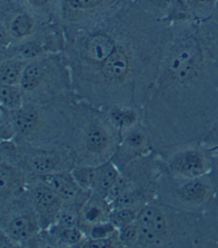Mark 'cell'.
<instances>
[{"label":"cell","mask_w":218,"mask_h":248,"mask_svg":"<svg viewBox=\"0 0 218 248\" xmlns=\"http://www.w3.org/2000/svg\"><path fill=\"white\" fill-rule=\"evenodd\" d=\"M170 26L159 76L141 111L162 157L199 144L218 118V12Z\"/></svg>","instance_id":"1"},{"label":"cell","mask_w":218,"mask_h":248,"mask_svg":"<svg viewBox=\"0 0 218 248\" xmlns=\"http://www.w3.org/2000/svg\"><path fill=\"white\" fill-rule=\"evenodd\" d=\"M171 37L168 21L157 20L133 1L117 47L101 65L73 81L77 100L101 109L142 111Z\"/></svg>","instance_id":"2"},{"label":"cell","mask_w":218,"mask_h":248,"mask_svg":"<svg viewBox=\"0 0 218 248\" xmlns=\"http://www.w3.org/2000/svg\"><path fill=\"white\" fill-rule=\"evenodd\" d=\"M139 247H216L203 214L180 209L159 200L141 208L137 218Z\"/></svg>","instance_id":"3"},{"label":"cell","mask_w":218,"mask_h":248,"mask_svg":"<svg viewBox=\"0 0 218 248\" xmlns=\"http://www.w3.org/2000/svg\"><path fill=\"white\" fill-rule=\"evenodd\" d=\"M120 142V132L108 113L77 100L73 105L67 149L75 165L98 166L112 160Z\"/></svg>","instance_id":"4"},{"label":"cell","mask_w":218,"mask_h":248,"mask_svg":"<svg viewBox=\"0 0 218 248\" xmlns=\"http://www.w3.org/2000/svg\"><path fill=\"white\" fill-rule=\"evenodd\" d=\"M74 102H25L17 111H7L16 129L12 141L22 148H67Z\"/></svg>","instance_id":"5"},{"label":"cell","mask_w":218,"mask_h":248,"mask_svg":"<svg viewBox=\"0 0 218 248\" xmlns=\"http://www.w3.org/2000/svg\"><path fill=\"white\" fill-rule=\"evenodd\" d=\"M129 3L66 41L63 54L71 68L73 81L97 70L111 56L122 33Z\"/></svg>","instance_id":"6"},{"label":"cell","mask_w":218,"mask_h":248,"mask_svg":"<svg viewBox=\"0 0 218 248\" xmlns=\"http://www.w3.org/2000/svg\"><path fill=\"white\" fill-rule=\"evenodd\" d=\"M20 86L25 102L77 100L71 68L63 52L48 53L30 61Z\"/></svg>","instance_id":"7"},{"label":"cell","mask_w":218,"mask_h":248,"mask_svg":"<svg viewBox=\"0 0 218 248\" xmlns=\"http://www.w3.org/2000/svg\"><path fill=\"white\" fill-rule=\"evenodd\" d=\"M216 195L210 173L198 178H178L162 169L157 179L155 199L180 209L203 214Z\"/></svg>","instance_id":"8"},{"label":"cell","mask_w":218,"mask_h":248,"mask_svg":"<svg viewBox=\"0 0 218 248\" xmlns=\"http://www.w3.org/2000/svg\"><path fill=\"white\" fill-rule=\"evenodd\" d=\"M0 160L17 165L29 174L30 178L68 171L75 166L73 156L67 148H22L12 140L1 141Z\"/></svg>","instance_id":"9"},{"label":"cell","mask_w":218,"mask_h":248,"mask_svg":"<svg viewBox=\"0 0 218 248\" xmlns=\"http://www.w3.org/2000/svg\"><path fill=\"white\" fill-rule=\"evenodd\" d=\"M0 230L24 247H44L38 216L25 194L0 204Z\"/></svg>","instance_id":"10"},{"label":"cell","mask_w":218,"mask_h":248,"mask_svg":"<svg viewBox=\"0 0 218 248\" xmlns=\"http://www.w3.org/2000/svg\"><path fill=\"white\" fill-rule=\"evenodd\" d=\"M133 0H61L59 23L66 39L99 24Z\"/></svg>","instance_id":"11"},{"label":"cell","mask_w":218,"mask_h":248,"mask_svg":"<svg viewBox=\"0 0 218 248\" xmlns=\"http://www.w3.org/2000/svg\"><path fill=\"white\" fill-rule=\"evenodd\" d=\"M47 25L24 0H0V48L34 37Z\"/></svg>","instance_id":"12"},{"label":"cell","mask_w":218,"mask_h":248,"mask_svg":"<svg viewBox=\"0 0 218 248\" xmlns=\"http://www.w3.org/2000/svg\"><path fill=\"white\" fill-rule=\"evenodd\" d=\"M66 41L61 25L49 24L34 37L6 48H0V58H16L30 62L48 53L63 52Z\"/></svg>","instance_id":"13"},{"label":"cell","mask_w":218,"mask_h":248,"mask_svg":"<svg viewBox=\"0 0 218 248\" xmlns=\"http://www.w3.org/2000/svg\"><path fill=\"white\" fill-rule=\"evenodd\" d=\"M162 169L178 178H198L211 172L212 153L200 144L189 145L162 157Z\"/></svg>","instance_id":"14"},{"label":"cell","mask_w":218,"mask_h":248,"mask_svg":"<svg viewBox=\"0 0 218 248\" xmlns=\"http://www.w3.org/2000/svg\"><path fill=\"white\" fill-rule=\"evenodd\" d=\"M27 195L38 216L41 230L53 226L63 206V202L39 177H31L27 185Z\"/></svg>","instance_id":"15"},{"label":"cell","mask_w":218,"mask_h":248,"mask_svg":"<svg viewBox=\"0 0 218 248\" xmlns=\"http://www.w3.org/2000/svg\"><path fill=\"white\" fill-rule=\"evenodd\" d=\"M152 151L154 150L152 146L151 137L141 123L120 134L117 152L112 160L118 168H122L132 160L149 154Z\"/></svg>","instance_id":"16"},{"label":"cell","mask_w":218,"mask_h":248,"mask_svg":"<svg viewBox=\"0 0 218 248\" xmlns=\"http://www.w3.org/2000/svg\"><path fill=\"white\" fill-rule=\"evenodd\" d=\"M218 12V0H173L168 21H203Z\"/></svg>","instance_id":"17"},{"label":"cell","mask_w":218,"mask_h":248,"mask_svg":"<svg viewBox=\"0 0 218 248\" xmlns=\"http://www.w3.org/2000/svg\"><path fill=\"white\" fill-rule=\"evenodd\" d=\"M39 178L43 179L51 189L57 193L63 204L84 205L91 193L82 189L74 179L71 170L46 174Z\"/></svg>","instance_id":"18"},{"label":"cell","mask_w":218,"mask_h":248,"mask_svg":"<svg viewBox=\"0 0 218 248\" xmlns=\"http://www.w3.org/2000/svg\"><path fill=\"white\" fill-rule=\"evenodd\" d=\"M30 176L17 165L0 160V204L26 193Z\"/></svg>","instance_id":"19"},{"label":"cell","mask_w":218,"mask_h":248,"mask_svg":"<svg viewBox=\"0 0 218 248\" xmlns=\"http://www.w3.org/2000/svg\"><path fill=\"white\" fill-rule=\"evenodd\" d=\"M111 211H112L111 202L106 197L91 192L82 207L78 228H81L82 231L85 232L88 228L95 226V224L110 221Z\"/></svg>","instance_id":"20"},{"label":"cell","mask_w":218,"mask_h":248,"mask_svg":"<svg viewBox=\"0 0 218 248\" xmlns=\"http://www.w3.org/2000/svg\"><path fill=\"white\" fill-rule=\"evenodd\" d=\"M119 176L120 169L113 160L98 165L96 166L95 181L91 192L108 199L111 190L118 180Z\"/></svg>","instance_id":"21"},{"label":"cell","mask_w":218,"mask_h":248,"mask_svg":"<svg viewBox=\"0 0 218 248\" xmlns=\"http://www.w3.org/2000/svg\"><path fill=\"white\" fill-rule=\"evenodd\" d=\"M106 113L120 134L142 123L141 111L134 108L117 107L106 109Z\"/></svg>","instance_id":"22"},{"label":"cell","mask_w":218,"mask_h":248,"mask_svg":"<svg viewBox=\"0 0 218 248\" xmlns=\"http://www.w3.org/2000/svg\"><path fill=\"white\" fill-rule=\"evenodd\" d=\"M27 63L16 58H0V85H20Z\"/></svg>","instance_id":"23"},{"label":"cell","mask_w":218,"mask_h":248,"mask_svg":"<svg viewBox=\"0 0 218 248\" xmlns=\"http://www.w3.org/2000/svg\"><path fill=\"white\" fill-rule=\"evenodd\" d=\"M35 15L48 24H60L61 0H24Z\"/></svg>","instance_id":"24"},{"label":"cell","mask_w":218,"mask_h":248,"mask_svg":"<svg viewBox=\"0 0 218 248\" xmlns=\"http://www.w3.org/2000/svg\"><path fill=\"white\" fill-rule=\"evenodd\" d=\"M24 103V93L20 85H0V108L13 112Z\"/></svg>","instance_id":"25"},{"label":"cell","mask_w":218,"mask_h":248,"mask_svg":"<svg viewBox=\"0 0 218 248\" xmlns=\"http://www.w3.org/2000/svg\"><path fill=\"white\" fill-rule=\"evenodd\" d=\"M134 2L155 19L168 21L173 0H134Z\"/></svg>","instance_id":"26"},{"label":"cell","mask_w":218,"mask_h":248,"mask_svg":"<svg viewBox=\"0 0 218 248\" xmlns=\"http://www.w3.org/2000/svg\"><path fill=\"white\" fill-rule=\"evenodd\" d=\"M82 207L83 205L80 204H63L54 224L63 228L78 227Z\"/></svg>","instance_id":"27"},{"label":"cell","mask_w":218,"mask_h":248,"mask_svg":"<svg viewBox=\"0 0 218 248\" xmlns=\"http://www.w3.org/2000/svg\"><path fill=\"white\" fill-rule=\"evenodd\" d=\"M141 208L134 207H115L110 214V222H112L117 230L137 221Z\"/></svg>","instance_id":"28"},{"label":"cell","mask_w":218,"mask_h":248,"mask_svg":"<svg viewBox=\"0 0 218 248\" xmlns=\"http://www.w3.org/2000/svg\"><path fill=\"white\" fill-rule=\"evenodd\" d=\"M95 171L96 166H88V165H75L71 169L74 179H75L82 189L87 192L92 191L95 181Z\"/></svg>","instance_id":"29"},{"label":"cell","mask_w":218,"mask_h":248,"mask_svg":"<svg viewBox=\"0 0 218 248\" xmlns=\"http://www.w3.org/2000/svg\"><path fill=\"white\" fill-rule=\"evenodd\" d=\"M203 217L213 241H214L216 247H218V194L203 213Z\"/></svg>","instance_id":"30"},{"label":"cell","mask_w":218,"mask_h":248,"mask_svg":"<svg viewBox=\"0 0 218 248\" xmlns=\"http://www.w3.org/2000/svg\"><path fill=\"white\" fill-rule=\"evenodd\" d=\"M118 230L115 228L114 224L110 221L103 223L95 224L90 228H88L84 232L86 237L91 238V240H102V238H108L113 236Z\"/></svg>","instance_id":"31"},{"label":"cell","mask_w":218,"mask_h":248,"mask_svg":"<svg viewBox=\"0 0 218 248\" xmlns=\"http://www.w3.org/2000/svg\"><path fill=\"white\" fill-rule=\"evenodd\" d=\"M118 233L119 240L123 247L137 248L139 243V229L137 226V222L131 223L126 227L119 229Z\"/></svg>","instance_id":"32"},{"label":"cell","mask_w":218,"mask_h":248,"mask_svg":"<svg viewBox=\"0 0 218 248\" xmlns=\"http://www.w3.org/2000/svg\"><path fill=\"white\" fill-rule=\"evenodd\" d=\"M81 248L86 247H96V248H119L123 247L122 243L119 240L118 231L114 234L113 236L108 238H102V240H91V238L85 237L84 241L80 245Z\"/></svg>","instance_id":"33"},{"label":"cell","mask_w":218,"mask_h":248,"mask_svg":"<svg viewBox=\"0 0 218 248\" xmlns=\"http://www.w3.org/2000/svg\"><path fill=\"white\" fill-rule=\"evenodd\" d=\"M16 137V129L6 109L0 108V138L1 141H11Z\"/></svg>","instance_id":"34"},{"label":"cell","mask_w":218,"mask_h":248,"mask_svg":"<svg viewBox=\"0 0 218 248\" xmlns=\"http://www.w3.org/2000/svg\"><path fill=\"white\" fill-rule=\"evenodd\" d=\"M199 144L210 152L218 149V118L204 134Z\"/></svg>","instance_id":"35"},{"label":"cell","mask_w":218,"mask_h":248,"mask_svg":"<svg viewBox=\"0 0 218 248\" xmlns=\"http://www.w3.org/2000/svg\"><path fill=\"white\" fill-rule=\"evenodd\" d=\"M212 153V158H213V163H212V169H211V177L214 181V185L216 186V191L218 194V151H214Z\"/></svg>","instance_id":"36"},{"label":"cell","mask_w":218,"mask_h":248,"mask_svg":"<svg viewBox=\"0 0 218 248\" xmlns=\"http://www.w3.org/2000/svg\"><path fill=\"white\" fill-rule=\"evenodd\" d=\"M0 248H21L18 244L11 240L6 233L0 230Z\"/></svg>","instance_id":"37"},{"label":"cell","mask_w":218,"mask_h":248,"mask_svg":"<svg viewBox=\"0 0 218 248\" xmlns=\"http://www.w3.org/2000/svg\"><path fill=\"white\" fill-rule=\"evenodd\" d=\"M215 151H218V149H217V150H215ZM213 152H214V151H213Z\"/></svg>","instance_id":"38"}]
</instances>
